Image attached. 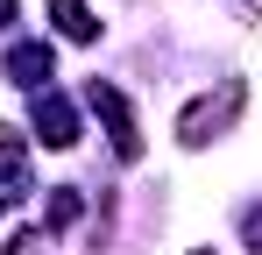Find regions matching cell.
Wrapping results in <instances>:
<instances>
[{"label":"cell","instance_id":"1","mask_svg":"<svg viewBox=\"0 0 262 255\" xmlns=\"http://www.w3.org/2000/svg\"><path fill=\"white\" fill-rule=\"evenodd\" d=\"M234 114H241V85L227 78V85H220V99L206 92V99H191V107L177 114V142H184V149H206V142H213Z\"/></svg>","mask_w":262,"mask_h":255},{"label":"cell","instance_id":"2","mask_svg":"<svg viewBox=\"0 0 262 255\" xmlns=\"http://www.w3.org/2000/svg\"><path fill=\"white\" fill-rule=\"evenodd\" d=\"M85 99H92V114L106 121V142H114V156H121V163H135V156H142V135H135V114H128V99H121V85L92 78V85H85Z\"/></svg>","mask_w":262,"mask_h":255},{"label":"cell","instance_id":"3","mask_svg":"<svg viewBox=\"0 0 262 255\" xmlns=\"http://www.w3.org/2000/svg\"><path fill=\"white\" fill-rule=\"evenodd\" d=\"M36 135H43V149H71L78 142V114H71L64 92H36Z\"/></svg>","mask_w":262,"mask_h":255},{"label":"cell","instance_id":"4","mask_svg":"<svg viewBox=\"0 0 262 255\" xmlns=\"http://www.w3.org/2000/svg\"><path fill=\"white\" fill-rule=\"evenodd\" d=\"M50 71H57L50 42H14V50H7V78H14V85H29V92H50Z\"/></svg>","mask_w":262,"mask_h":255},{"label":"cell","instance_id":"5","mask_svg":"<svg viewBox=\"0 0 262 255\" xmlns=\"http://www.w3.org/2000/svg\"><path fill=\"white\" fill-rule=\"evenodd\" d=\"M0 184H7V199H21V192H29V149H21V135H14V128H0Z\"/></svg>","mask_w":262,"mask_h":255},{"label":"cell","instance_id":"6","mask_svg":"<svg viewBox=\"0 0 262 255\" xmlns=\"http://www.w3.org/2000/svg\"><path fill=\"white\" fill-rule=\"evenodd\" d=\"M50 22H57V36H71V42H92V36H99V22H92L85 0H50Z\"/></svg>","mask_w":262,"mask_h":255},{"label":"cell","instance_id":"7","mask_svg":"<svg viewBox=\"0 0 262 255\" xmlns=\"http://www.w3.org/2000/svg\"><path fill=\"white\" fill-rule=\"evenodd\" d=\"M71 220H78V192H57L50 199V227H71Z\"/></svg>","mask_w":262,"mask_h":255},{"label":"cell","instance_id":"8","mask_svg":"<svg viewBox=\"0 0 262 255\" xmlns=\"http://www.w3.org/2000/svg\"><path fill=\"white\" fill-rule=\"evenodd\" d=\"M241 234H248V248L262 255V206H248V213H241Z\"/></svg>","mask_w":262,"mask_h":255},{"label":"cell","instance_id":"9","mask_svg":"<svg viewBox=\"0 0 262 255\" xmlns=\"http://www.w3.org/2000/svg\"><path fill=\"white\" fill-rule=\"evenodd\" d=\"M7 22H14V0H0V29H7Z\"/></svg>","mask_w":262,"mask_h":255},{"label":"cell","instance_id":"10","mask_svg":"<svg viewBox=\"0 0 262 255\" xmlns=\"http://www.w3.org/2000/svg\"><path fill=\"white\" fill-rule=\"evenodd\" d=\"M191 255H213V248H191Z\"/></svg>","mask_w":262,"mask_h":255}]
</instances>
